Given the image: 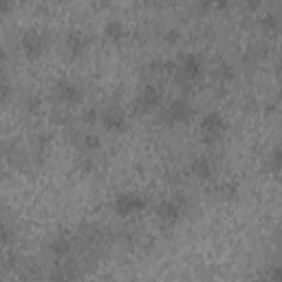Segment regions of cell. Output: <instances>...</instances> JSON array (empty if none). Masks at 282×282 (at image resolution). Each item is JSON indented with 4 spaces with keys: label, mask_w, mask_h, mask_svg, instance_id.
<instances>
[{
    "label": "cell",
    "mask_w": 282,
    "mask_h": 282,
    "mask_svg": "<svg viewBox=\"0 0 282 282\" xmlns=\"http://www.w3.org/2000/svg\"><path fill=\"white\" fill-rule=\"evenodd\" d=\"M203 130L210 135L212 139H214L218 133H223V119H220V117L216 115V112H212V115L205 117V121H203Z\"/></svg>",
    "instance_id": "cell-1"
},
{
    "label": "cell",
    "mask_w": 282,
    "mask_h": 282,
    "mask_svg": "<svg viewBox=\"0 0 282 282\" xmlns=\"http://www.w3.org/2000/svg\"><path fill=\"white\" fill-rule=\"evenodd\" d=\"M141 205H143V203H141L137 196H130V194L119 196V201H117V210H119L121 214H130V212L139 210Z\"/></svg>",
    "instance_id": "cell-2"
},
{
    "label": "cell",
    "mask_w": 282,
    "mask_h": 282,
    "mask_svg": "<svg viewBox=\"0 0 282 282\" xmlns=\"http://www.w3.org/2000/svg\"><path fill=\"white\" fill-rule=\"evenodd\" d=\"M178 212H181V208H178V203H176V201H168V203H163V205H161V210H159V214H161L163 218L172 220V218H176V216H178Z\"/></svg>",
    "instance_id": "cell-3"
},
{
    "label": "cell",
    "mask_w": 282,
    "mask_h": 282,
    "mask_svg": "<svg viewBox=\"0 0 282 282\" xmlns=\"http://www.w3.org/2000/svg\"><path fill=\"white\" fill-rule=\"evenodd\" d=\"M187 115H190L187 104H183V102H175V104H172V117H175V119H185Z\"/></svg>",
    "instance_id": "cell-4"
},
{
    "label": "cell",
    "mask_w": 282,
    "mask_h": 282,
    "mask_svg": "<svg viewBox=\"0 0 282 282\" xmlns=\"http://www.w3.org/2000/svg\"><path fill=\"white\" fill-rule=\"evenodd\" d=\"M4 95H7V84L0 79V100H4Z\"/></svg>",
    "instance_id": "cell-5"
}]
</instances>
